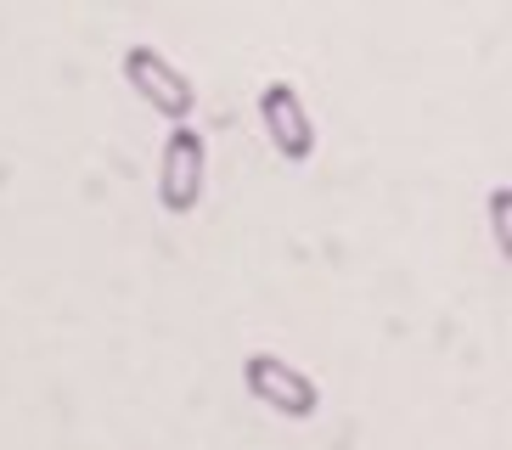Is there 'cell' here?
<instances>
[{
	"instance_id": "2",
	"label": "cell",
	"mask_w": 512,
	"mask_h": 450,
	"mask_svg": "<svg viewBox=\"0 0 512 450\" xmlns=\"http://www.w3.org/2000/svg\"><path fill=\"white\" fill-rule=\"evenodd\" d=\"M124 85L136 90L141 102L169 124H192V107H197V85L152 45H130L124 51Z\"/></svg>"
},
{
	"instance_id": "1",
	"label": "cell",
	"mask_w": 512,
	"mask_h": 450,
	"mask_svg": "<svg viewBox=\"0 0 512 450\" xmlns=\"http://www.w3.org/2000/svg\"><path fill=\"white\" fill-rule=\"evenodd\" d=\"M242 389L254 394L265 411H276V417H287V422H310L321 411L316 377L304 372V366H293V360L271 355V349H254V355L242 360Z\"/></svg>"
},
{
	"instance_id": "5",
	"label": "cell",
	"mask_w": 512,
	"mask_h": 450,
	"mask_svg": "<svg viewBox=\"0 0 512 450\" xmlns=\"http://www.w3.org/2000/svg\"><path fill=\"white\" fill-rule=\"evenodd\" d=\"M507 209H512V192H507V186H496V192H490V237H496L501 254H512V225H507Z\"/></svg>"
},
{
	"instance_id": "3",
	"label": "cell",
	"mask_w": 512,
	"mask_h": 450,
	"mask_svg": "<svg viewBox=\"0 0 512 450\" xmlns=\"http://www.w3.org/2000/svg\"><path fill=\"white\" fill-rule=\"evenodd\" d=\"M203 180H209V147L192 124H175L158 152V203L164 214H192L203 203Z\"/></svg>"
},
{
	"instance_id": "4",
	"label": "cell",
	"mask_w": 512,
	"mask_h": 450,
	"mask_svg": "<svg viewBox=\"0 0 512 450\" xmlns=\"http://www.w3.org/2000/svg\"><path fill=\"white\" fill-rule=\"evenodd\" d=\"M259 130L271 135L276 158H287V164H304L316 152V119H310L304 96L287 79H271L259 90Z\"/></svg>"
}]
</instances>
